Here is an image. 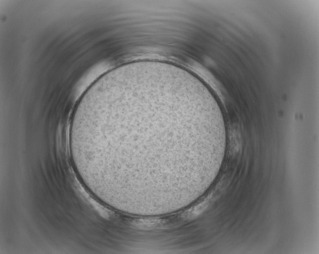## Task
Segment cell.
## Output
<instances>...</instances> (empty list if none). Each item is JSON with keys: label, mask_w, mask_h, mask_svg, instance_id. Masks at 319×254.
I'll use <instances>...</instances> for the list:
<instances>
[{"label": "cell", "mask_w": 319, "mask_h": 254, "mask_svg": "<svg viewBox=\"0 0 319 254\" xmlns=\"http://www.w3.org/2000/svg\"><path fill=\"white\" fill-rule=\"evenodd\" d=\"M208 112L183 79L123 66L86 91L70 130L100 175L128 189L146 179L176 175L185 145L209 131Z\"/></svg>", "instance_id": "cell-1"}]
</instances>
